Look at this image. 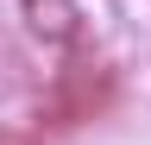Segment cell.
I'll return each mask as SVG.
<instances>
[{"label":"cell","mask_w":151,"mask_h":145,"mask_svg":"<svg viewBox=\"0 0 151 145\" xmlns=\"http://www.w3.org/2000/svg\"><path fill=\"white\" fill-rule=\"evenodd\" d=\"M19 19H25V32L38 44H50V50H69L82 38V6H76V0H19Z\"/></svg>","instance_id":"obj_1"}]
</instances>
